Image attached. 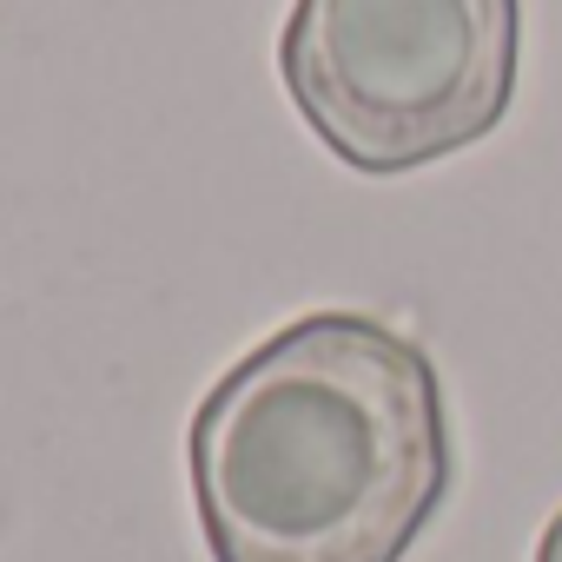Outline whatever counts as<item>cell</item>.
<instances>
[{
    "mask_svg": "<svg viewBox=\"0 0 562 562\" xmlns=\"http://www.w3.org/2000/svg\"><path fill=\"white\" fill-rule=\"evenodd\" d=\"M212 562H404L450 496L443 378L371 312H312L245 351L192 411Z\"/></svg>",
    "mask_w": 562,
    "mask_h": 562,
    "instance_id": "obj_1",
    "label": "cell"
},
{
    "mask_svg": "<svg viewBox=\"0 0 562 562\" xmlns=\"http://www.w3.org/2000/svg\"><path fill=\"white\" fill-rule=\"evenodd\" d=\"M522 0H292L278 34L312 139L364 179L490 139L516 100Z\"/></svg>",
    "mask_w": 562,
    "mask_h": 562,
    "instance_id": "obj_2",
    "label": "cell"
},
{
    "mask_svg": "<svg viewBox=\"0 0 562 562\" xmlns=\"http://www.w3.org/2000/svg\"><path fill=\"white\" fill-rule=\"evenodd\" d=\"M536 562H562V509L549 516V529H542V542H536Z\"/></svg>",
    "mask_w": 562,
    "mask_h": 562,
    "instance_id": "obj_3",
    "label": "cell"
}]
</instances>
